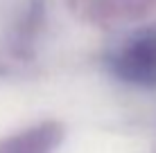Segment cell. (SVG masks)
Wrapping results in <instances>:
<instances>
[{
    "instance_id": "1",
    "label": "cell",
    "mask_w": 156,
    "mask_h": 153,
    "mask_svg": "<svg viewBox=\"0 0 156 153\" xmlns=\"http://www.w3.org/2000/svg\"><path fill=\"white\" fill-rule=\"evenodd\" d=\"M111 70L125 83L156 88V25L129 36L111 56Z\"/></svg>"
},
{
    "instance_id": "2",
    "label": "cell",
    "mask_w": 156,
    "mask_h": 153,
    "mask_svg": "<svg viewBox=\"0 0 156 153\" xmlns=\"http://www.w3.org/2000/svg\"><path fill=\"white\" fill-rule=\"evenodd\" d=\"M59 140L61 128L55 122H45L0 140V153H52Z\"/></svg>"
}]
</instances>
